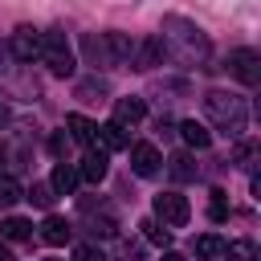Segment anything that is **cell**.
<instances>
[{"label":"cell","instance_id":"cell-28","mask_svg":"<svg viewBox=\"0 0 261 261\" xmlns=\"http://www.w3.org/2000/svg\"><path fill=\"white\" fill-rule=\"evenodd\" d=\"M8 122H12V110H8L4 102H0V126H8Z\"/></svg>","mask_w":261,"mask_h":261},{"label":"cell","instance_id":"cell-24","mask_svg":"<svg viewBox=\"0 0 261 261\" xmlns=\"http://www.w3.org/2000/svg\"><path fill=\"white\" fill-rule=\"evenodd\" d=\"M143 237H147L151 245H167V241H171V232H167V224H159L155 216H151V220H143Z\"/></svg>","mask_w":261,"mask_h":261},{"label":"cell","instance_id":"cell-22","mask_svg":"<svg viewBox=\"0 0 261 261\" xmlns=\"http://www.w3.org/2000/svg\"><path fill=\"white\" fill-rule=\"evenodd\" d=\"M16 200H24V188L12 175H0V208H12Z\"/></svg>","mask_w":261,"mask_h":261},{"label":"cell","instance_id":"cell-11","mask_svg":"<svg viewBox=\"0 0 261 261\" xmlns=\"http://www.w3.org/2000/svg\"><path fill=\"white\" fill-rule=\"evenodd\" d=\"M143 118H147L143 98H118V102H114V122H118V126H135V122H143Z\"/></svg>","mask_w":261,"mask_h":261},{"label":"cell","instance_id":"cell-8","mask_svg":"<svg viewBox=\"0 0 261 261\" xmlns=\"http://www.w3.org/2000/svg\"><path fill=\"white\" fill-rule=\"evenodd\" d=\"M106 167H110V151H102V147H94L86 159H82V167H77V175L86 179V184H102L106 179Z\"/></svg>","mask_w":261,"mask_h":261},{"label":"cell","instance_id":"cell-23","mask_svg":"<svg viewBox=\"0 0 261 261\" xmlns=\"http://www.w3.org/2000/svg\"><path fill=\"white\" fill-rule=\"evenodd\" d=\"M106 94H110V86H106V82H98V77L77 82V98H86V102H98V98H106Z\"/></svg>","mask_w":261,"mask_h":261},{"label":"cell","instance_id":"cell-4","mask_svg":"<svg viewBox=\"0 0 261 261\" xmlns=\"http://www.w3.org/2000/svg\"><path fill=\"white\" fill-rule=\"evenodd\" d=\"M188 216H192L188 196H179V192H159V196H155V220H159V224H167V228H184Z\"/></svg>","mask_w":261,"mask_h":261},{"label":"cell","instance_id":"cell-10","mask_svg":"<svg viewBox=\"0 0 261 261\" xmlns=\"http://www.w3.org/2000/svg\"><path fill=\"white\" fill-rule=\"evenodd\" d=\"M106 37V53H110V65H130V53H135V41L126 33H102Z\"/></svg>","mask_w":261,"mask_h":261},{"label":"cell","instance_id":"cell-16","mask_svg":"<svg viewBox=\"0 0 261 261\" xmlns=\"http://www.w3.org/2000/svg\"><path fill=\"white\" fill-rule=\"evenodd\" d=\"M98 139H102V151H126V147H130V135H126V126H118V122L98 126Z\"/></svg>","mask_w":261,"mask_h":261},{"label":"cell","instance_id":"cell-30","mask_svg":"<svg viewBox=\"0 0 261 261\" xmlns=\"http://www.w3.org/2000/svg\"><path fill=\"white\" fill-rule=\"evenodd\" d=\"M0 261H12V257H8V253H4V249H0Z\"/></svg>","mask_w":261,"mask_h":261},{"label":"cell","instance_id":"cell-21","mask_svg":"<svg viewBox=\"0 0 261 261\" xmlns=\"http://www.w3.org/2000/svg\"><path fill=\"white\" fill-rule=\"evenodd\" d=\"M224 261H261L257 257V245L253 241H224Z\"/></svg>","mask_w":261,"mask_h":261},{"label":"cell","instance_id":"cell-12","mask_svg":"<svg viewBox=\"0 0 261 261\" xmlns=\"http://www.w3.org/2000/svg\"><path fill=\"white\" fill-rule=\"evenodd\" d=\"M179 139H184L188 147H196V151H204V147L212 143V130H208L204 122H196V118H184V122H179Z\"/></svg>","mask_w":261,"mask_h":261},{"label":"cell","instance_id":"cell-13","mask_svg":"<svg viewBox=\"0 0 261 261\" xmlns=\"http://www.w3.org/2000/svg\"><path fill=\"white\" fill-rule=\"evenodd\" d=\"M69 237H73V228H69V224L61 220V216H45V224H41V241H45V245L61 249V245H65Z\"/></svg>","mask_w":261,"mask_h":261},{"label":"cell","instance_id":"cell-2","mask_svg":"<svg viewBox=\"0 0 261 261\" xmlns=\"http://www.w3.org/2000/svg\"><path fill=\"white\" fill-rule=\"evenodd\" d=\"M163 49H171L175 57H184V61H204L208 53H212V45H208V37L200 33V24H192V20H184V16H163Z\"/></svg>","mask_w":261,"mask_h":261},{"label":"cell","instance_id":"cell-19","mask_svg":"<svg viewBox=\"0 0 261 261\" xmlns=\"http://www.w3.org/2000/svg\"><path fill=\"white\" fill-rule=\"evenodd\" d=\"M0 237H4V241H29V237H33V224H29L24 216H8V220L0 224Z\"/></svg>","mask_w":261,"mask_h":261},{"label":"cell","instance_id":"cell-31","mask_svg":"<svg viewBox=\"0 0 261 261\" xmlns=\"http://www.w3.org/2000/svg\"><path fill=\"white\" fill-rule=\"evenodd\" d=\"M45 261H61V257H45Z\"/></svg>","mask_w":261,"mask_h":261},{"label":"cell","instance_id":"cell-15","mask_svg":"<svg viewBox=\"0 0 261 261\" xmlns=\"http://www.w3.org/2000/svg\"><path fill=\"white\" fill-rule=\"evenodd\" d=\"M65 126H69V139H77V143H86V147H94V143H98V126H94L86 114H69V118H65Z\"/></svg>","mask_w":261,"mask_h":261},{"label":"cell","instance_id":"cell-7","mask_svg":"<svg viewBox=\"0 0 261 261\" xmlns=\"http://www.w3.org/2000/svg\"><path fill=\"white\" fill-rule=\"evenodd\" d=\"M163 57H167L163 41H159V37H143V41H135V53H130V69H155Z\"/></svg>","mask_w":261,"mask_h":261},{"label":"cell","instance_id":"cell-14","mask_svg":"<svg viewBox=\"0 0 261 261\" xmlns=\"http://www.w3.org/2000/svg\"><path fill=\"white\" fill-rule=\"evenodd\" d=\"M82 53H86V61H90V65H98V69H106V65H110L106 37H94V33H86V37H82Z\"/></svg>","mask_w":261,"mask_h":261},{"label":"cell","instance_id":"cell-3","mask_svg":"<svg viewBox=\"0 0 261 261\" xmlns=\"http://www.w3.org/2000/svg\"><path fill=\"white\" fill-rule=\"evenodd\" d=\"M41 61H45L49 73H57V77H69V73H73V49H69V41H65L61 29L41 33Z\"/></svg>","mask_w":261,"mask_h":261},{"label":"cell","instance_id":"cell-29","mask_svg":"<svg viewBox=\"0 0 261 261\" xmlns=\"http://www.w3.org/2000/svg\"><path fill=\"white\" fill-rule=\"evenodd\" d=\"M163 261H188L184 253H163Z\"/></svg>","mask_w":261,"mask_h":261},{"label":"cell","instance_id":"cell-1","mask_svg":"<svg viewBox=\"0 0 261 261\" xmlns=\"http://www.w3.org/2000/svg\"><path fill=\"white\" fill-rule=\"evenodd\" d=\"M204 114L220 135L237 139L245 130V122H249V102L241 94H228V90H208L204 94Z\"/></svg>","mask_w":261,"mask_h":261},{"label":"cell","instance_id":"cell-18","mask_svg":"<svg viewBox=\"0 0 261 261\" xmlns=\"http://www.w3.org/2000/svg\"><path fill=\"white\" fill-rule=\"evenodd\" d=\"M167 171H171V179H179V184L196 179V163H192V155H184V151L167 159Z\"/></svg>","mask_w":261,"mask_h":261},{"label":"cell","instance_id":"cell-26","mask_svg":"<svg viewBox=\"0 0 261 261\" xmlns=\"http://www.w3.org/2000/svg\"><path fill=\"white\" fill-rule=\"evenodd\" d=\"M73 261H106V257H102L98 245H77V249H73Z\"/></svg>","mask_w":261,"mask_h":261},{"label":"cell","instance_id":"cell-25","mask_svg":"<svg viewBox=\"0 0 261 261\" xmlns=\"http://www.w3.org/2000/svg\"><path fill=\"white\" fill-rule=\"evenodd\" d=\"M53 196H57V192H53L49 184H33V188L24 192V200H33L37 208H49V204H53Z\"/></svg>","mask_w":261,"mask_h":261},{"label":"cell","instance_id":"cell-20","mask_svg":"<svg viewBox=\"0 0 261 261\" xmlns=\"http://www.w3.org/2000/svg\"><path fill=\"white\" fill-rule=\"evenodd\" d=\"M196 257H200V261H220V257H224V241L212 237V232L200 237V241H196Z\"/></svg>","mask_w":261,"mask_h":261},{"label":"cell","instance_id":"cell-9","mask_svg":"<svg viewBox=\"0 0 261 261\" xmlns=\"http://www.w3.org/2000/svg\"><path fill=\"white\" fill-rule=\"evenodd\" d=\"M12 53H16V61L41 57V33H37V29H16V33H12Z\"/></svg>","mask_w":261,"mask_h":261},{"label":"cell","instance_id":"cell-27","mask_svg":"<svg viewBox=\"0 0 261 261\" xmlns=\"http://www.w3.org/2000/svg\"><path fill=\"white\" fill-rule=\"evenodd\" d=\"M65 143H69V135H65V130H57V135L49 139V147H53V155H61V151H65Z\"/></svg>","mask_w":261,"mask_h":261},{"label":"cell","instance_id":"cell-17","mask_svg":"<svg viewBox=\"0 0 261 261\" xmlns=\"http://www.w3.org/2000/svg\"><path fill=\"white\" fill-rule=\"evenodd\" d=\"M49 188H53L57 196H69V192L77 188V171H73L69 163H57V167H53V175H49Z\"/></svg>","mask_w":261,"mask_h":261},{"label":"cell","instance_id":"cell-5","mask_svg":"<svg viewBox=\"0 0 261 261\" xmlns=\"http://www.w3.org/2000/svg\"><path fill=\"white\" fill-rule=\"evenodd\" d=\"M228 73L241 86H257L261 82V57H257V49H232L228 53Z\"/></svg>","mask_w":261,"mask_h":261},{"label":"cell","instance_id":"cell-32","mask_svg":"<svg viewBox=\"0 0 261 261\" xmlns=\"http://www.w3.org/2000/svg\"><path fill=\"white\" fill-rule=\"evenodd\" d=\"M0 155H4V147H0Z\"/></svg>","mask_w":261,"mask_h":261},{"label":"cell","instance_id":"cell-6","mask_svg":"<svg viewBox=\"0 0 261 261\" xmlns=\"http://www.w3.org/2000/svg\"><path fill=\"white\" fill-rule=\"evenodd\" d=\"M126 151H130V167H135V175H143V179L159 175L163 155H159V147H155V143H130Z\"/></svg>","mask_w":261,"mask_h":261}]
</instances>
